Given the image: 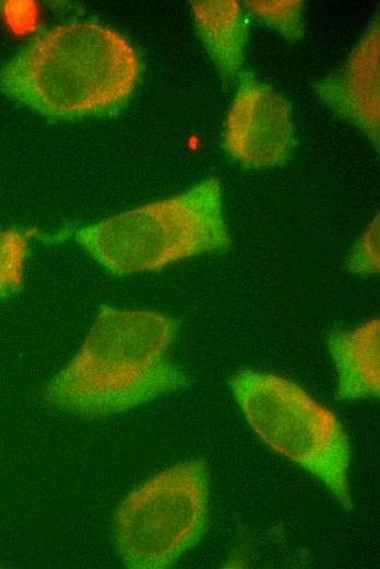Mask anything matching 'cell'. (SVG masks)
<instances>
[{
  "mask_svg": "<svg viewBox=\"0 0 380 569\" xmlns=\"http://www.w3.org/2000/svg\"><path fill=\"white\" fill-rule=\"evenodd\" d=\"M346 268L349 272L361 276L376 275L380 268L379 256V216H375L358 237L348 257Z\"/></svg>",
  "mask_w": 380,
  "mask_h": 569,
  "instance_id": "7c38bea8",
  "label": "cell"
},
{
  "mask_svg": "<svg viewBox=\"0 0 380 569\" xmlns=\"http://www.w3.org/2000/svg\"><path fill=\"white\" fill-rule=\"evenodd\" d=\"M379 16L367 26L346 60L314 84V94L334 115L356 127L379 150Z\"/></svg>",
  "mask_w": 380,
  "mask_h": 569,
  "instance_id": "52a82bcc",
  "label": "cell"
},
{
  "mask_svg": "<svg viewBox=\"0 0 380 569\" xmlns=\"http://www.w3.org/2000/svg\"><path fill=\"white\" fill-rule=\"evenodd\" d=\"M198 35L224 84L237 81L244 71L248 43V19L234 0L191 2Z\"/></svg>",
  "mask_w": 380,
  "mask_h": 569,
  "instance_id": "9c48e42d",
  "label": "cell"
},
{
  "mask_svg": "<svg viewBox=\"0 0 380 569\" xmlns=\"http://www.w3.org/2000/svg\"><path fill=\"white\" fill-rule=\"evenodd\" d=\"M140 71L138 53L120 33L72 22L39 34L2 66L0 91L46 116H99L128 101Z\"/></svg>",
  "mask_w": 380,
  "mask_h": 569,
  "instance_id": "7a4b0ae2",
  "label": "cell"
},
{
  "mask_svg": "<svg viewBox=\"0 0 380 569\" xmlns=\"http://www.w3.org/2000/svg\"><path fill=\"white\" fill-rule=\"evenodd\" d=\"M229 385L257 436L317 477L349 511L351 449L335 414L296 382L273 373L242 370Z\"/></svg>",
  "mask_w": 380,
  "mask_h": 569,
  "instance_id": "277c9868",
  "label": "cell"
},
{
  "mask_svg": "<svg viewBox=\"0 0 380 569\" xmlns=\"http://www.w3.org/2000/svg\"><path fill=\"white\" fill-rule=\"evenodd\" d=\"M258 21L281 34L298 42L304 37V2L300 0H251L242 5Z\"/></svg>",
  "mask_w": 380,
  "mask_h": 569,
  "instance_id": "30bf717a",
  "label": "cell"
},
{
  "mask_svg": "<svg viewBox=\"0 0 380 569\" xmlns=\"http://www.w3.org/2000/svg\"><path fill=\"white\" fill-rule=\"evenodd\" d=\"M70 235L91 258L118 277L227 252L231 243L222 186L213 176L177 195L74 228Z\"/></svg>",
  "mask_w": 380,
  "mask_h": 569,
  "instance_id": "3957f363",
  "label": "cell"
},
{
  "mask_svg": "<svg viewBox=\"0 0 380 569\" xmlns=\"http://www.w3.org/2000/svg\"><path fill=\"white\" fill-rule=\"evenodd\" d=\"M28 255L27 237L20 231L0 230V300L21 288Z\"/></svg>",
  "mask_w": 380,
  "mask_h": 569,
  "instance_id": "8fae6325",
  "label": "cell"
},
{
  "mask_svg": "<svg viewBox=\"0 0 380 569\" xmlns=\"http://www.w3.org/2000/svg\"><path fill=\"white\" fill-rule=\"evenodd\" d=\"M177 333L163 312L100 305L79 349L45 385L44 400L95 418L187 387L190 379L168 357Z\"/></svg>",
  "mask_w": 380,
  "mask_h": 569,
  "instance_id": "6da1fadb",
  "label": "cell"
},
{
  "mask_svg": "<svg viewBox=\"0 0 380 569\" xmlns=\"http://www.w3.org/2000/svg\"><path fill=\"white\" fill-rule=\"evenodd\" d=\"M207 520L206 464L201 460L177 463L121 500L114 516L117 553L128 568H169L199 543Z\"/></svg>",
  "mask_w": 380,
  "mask_h": 569,
  "instance_id": "5b68a950",
  "label": "cell"
},
{
  "mask_svg": "<svg viewBox=\"0 0 380 569\" xmlns=\"http://www.w3.org/2000/svg\"><path fill=\"white\" fill-rule=\"evenodd\" d=\"M223 128L226 154L246 169L285 164L295 148L292 108L287 100L244 70Z\"/></svg>",
  "mask_w": 380,
  "mask_h": 569,
  "instance_id": "8992f818",
  "label": "cell"
},
{
  "mask_svg": "<svg viewBox=\"0 0 380 569\" xmlns=\"http://www.w3.org/2000/svg\"><path fill=\"white\" fill-rule=\"evenodd\" d=\"M326 345L337 376L336 398H376L380 393V321L330 333Z\"/></svg>",
  "mask_w": 380,
  "mask_h": 569,
  "instance_id": "ba28073f",
  "label": "cell"
}]
</instances>
